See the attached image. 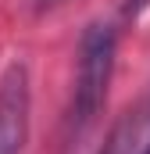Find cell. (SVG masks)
Listing matches in <instances>:
<instances>
[{"mask_svg":"<svg viewBox=\"0 0 150 154\" xmlns=\"http://www.w3.org/2000/svg\"><path fill=\"white\" fill-rule=\"evenodd\" d=\"M147 154H150V147H147Z\"/></svg>","mask_w":150,"mask_h":154,"instance_id":"5","label":"cell"},{"mask_svg":"<svg viewBox=\"0 0 150 154\" xmlns=\"http://www.w3.org/2000/svg\"><path fill=\"white\" fill-rule=\"evenodd\" d=\"M29 68L22 61L7 65L0 75V154H22L29 140Z\"/></svg>","mask_w":150,"mask_h":154,"instance_id":"2","label":"cell"},{"mask_svg":"<svg viewBox=\"0 0 150 154\" xmlns=\"http://www.w3.org/2000/svg\"><path fill=\"white\" fill-rule=\"evenodd\" d=\"M32 4H36L39 11H43V7H54V4H61V0H32Z\"/></svg>","mask_w":150,"mask_h":154,"instance_id":"4","label":"cell"},{"mask_svg":"<svg viewBox=\"0 0 150 154\" xmlns=\"http://www.w3.org/2000/svg\"><path fill=\"white\" fill-rule=\"evenodd\" d=\"M114 54H118V29L111 22H93L79 43V68H75V86L68 100V115H64L68 140L82 136L97 122L114 79Z\"/></svg>","mask_w":150,"mask_h":154,"instance_id":"1","label":"cell"},{"mask_svg":"<svg viewBox=\"0 0 150 154\" xmlns=\"http://www.w3.org/2000/svg\"><path fill=\"white\" fill-rule=\"evenodd\" d=\"M147 147H150V108H140L114 125L97 154H147Z\"/></svg>","mask_w":150,"mask_h":154,"instance_id":"3","label":"cell"}]
</instances>
